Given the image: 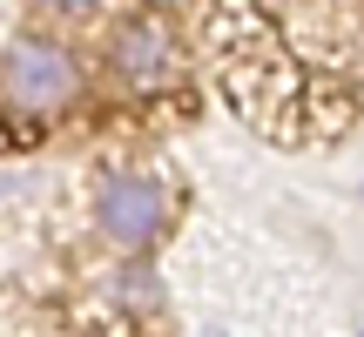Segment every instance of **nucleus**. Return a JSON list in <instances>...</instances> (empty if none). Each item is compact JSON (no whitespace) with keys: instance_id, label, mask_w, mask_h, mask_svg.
I'll use <instances>...</instances> for the list:
<instances>
[{"instance_id":"obj_1","label":"nucleus","mask_w":364,"mask_h":337,"mask_svg":"<svg viewBox=\"0 0 364 337\" xmlns=\"http://www.w3.org/2000/svg\"><path fill=\"white\" fill-rule=\"evenodd\" d=\"M88 102V54L54 27H21L0 48V122L54 129Z\"/></svg>"},{"instance_id":"obj_2","label":"nucleus","mask_w":364,"mask_h":337,"mask_svg":"<svg viewBox=\"0 0 364 337\" xmlns=\"http://www.w3.org/2000/svg\"><path fill=\"white\" fill-rule=\"evenodd\" d=\"M88 223L115 257H156L176 230V189L156 176V168H102L88 196Z\"/></svg>"},{"instance_id":"obj_3","label":"nucleus","mask_w":364,"mask_h":337,"mask_svg":"<svg viewBox=\"0 0 364 337\" xmlns=\"http://www.w3.org/2000/svg\"><path fill=\"white\" fill-rule=\"evenodd\" d=\"M102 68L129 95H162L182 81V34L162 14H122L102 41Z\"/></svg>"},{"instance_id":"obj_4","label":"nucleus","mask_w":364,"mask_h":337,"mask_svg":"<svg viewBox=\"0 0 364 337\" xmlns=\"http://www.w3.org/2000/svg\"><path fill=\"white\" fill-rule=\"evenodd\" d=\"M108 297H115L129 317H149V311H162V304H169V284L156 277V263H149V257H115Z\"/></svg>"},{"instance_id":"obj_5","label":"nucleus","mask_w":364,"mask_h":337,"mask_svg":"<svg viewBox=\"0 0 364 337\" xmlns=\"http://www.w3.org/2000/svg\"><path fill=\"white\" fill-rule=\"evenodd\" d=\"M48 21H95L102 14V0H34Z\"/></svg>"},{"instance_id":"obj_6","label":"nucleus","mask_w":364,"mask_h":337,"mask_svg":"<svg viewBox=\"0 0 364 337\" xmlns=\"http://www.w3.org/2000/svg\"><path fill=\"white\" fill-rule=\"evenodd\" d=\"M196 337H230V331H216V324H209V331H196Z\"/></svg>"},{"instance_id":"obj_7","label":"nucleus","mask_w":364,"mask_h":337,"mask_svg":"<svg viewBox=\"0 0 364 337\" xmlns=\"http://www.w3.org/2000/svg\"><path fill=\"white\" fill-rule=\"evenodd\" d=\"M358 196H364V189H358Z\"/></svg>"},{"instance_id":"obj_8","label":"nucleus","mask_w":364,"mask_h":337,"mask_svg":"<svg viewBox=\"0 0 364 337\" xmlns=\"http://www.w3.org/2000/svg\"><path fill=\"white\" fill-rule=\"evenodd\" d=\"M358 337H364V331H358Z\"/></svg>"}]
</instances>
